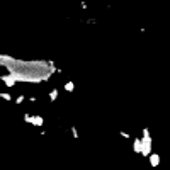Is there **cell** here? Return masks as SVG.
Returning a JSON list of instances; mask_svg holds the SVG:
<instances>
[{
    "label": "cell",
    "instance_id": "6da1fadb",
    "mask_svg": "<svg viewBox=\"0 0 170 170\" xmlns=\"http://www.w3.org/2000/svg\"><path fill=\"white\" fill-rule=\"evenodd\" d=\"M141 145H143V151L141 155L143 157H148L151 155V148H153V140H151V134L148 128H143V136H141Z\"/></svg>",
    "mask_w": 170,
    "mask_h": 170
},
{
    "label": "cell",
    "instance_id": "7a4b0ae2",
    "mask_svg": "<svg viewBox=\"0 0 170 170\" xmlns=\"http://www.w3.org/2000/svg\"><path fill=\"white\" fill-rule=\"evenodd\" d=\"M0 80L3 82L7 87H15V83H17V80H15L12 75H2V77H0Z\"/></svg>",
    "mask_w": 170,
    "mask_h": 170
},
{
    "label": "cell",
    "instance_id": "3957f363",
    "mask_svg": "<svg viewBox=\"0 0 170 170\" xmlns=\"http://www.w3.org/2000/svg\"><path fill=\"white\" fill-rule=\"evenodd\" d=\"M148 162H150V165L153 167V169H157V167L160 165L162 158H160V155H158V153H151L150 158H148Z\"/></svg>",
    "mask_w": 170,
    "mask_h": 170
},
{
    "label": "cell",
    "instance_id": "277c9868",
    "mask_svg": "<svg viewBox=\"0 0 170 170\" xmlns=\"http://www.w3.org/2000/svg\"><path fill=\"white\" fill-rule=\"evenodd\" d=\"M133 150H134V153H138V155H141V151H143L141 138H134V140H133Z\"/></svg>",
    "mask_w": 170,
    "mask_h": 170
},
{
    "label": "cell",
    "instance_id": "5b68a950",
    "mask_svg": "<svg viewBox=\"0 0 170 170\" xmlns=\"http://www.w3.org/2000/svg\"><path fill=\"white\" fill-rule=\"evenodd\" d=\"M32 126H38L41 128L43 124H44V119H43V116H32V122H31Z\"/></svg>",
    "mask_w": 170,
    "mask_h": 170
},
{
    "label": "cell",
    "instance_id": "8992f818",
    "mask_svg": "<svg viewBox=\"0 0 170 170\" xmlns=\"http://www.w3.org/2000/svg\"><path fill=\"white\" fill-rule=\"evenodd\" d=\"M58 94H60V90H58V89H53L50 94H48V97H50L51 102H55V100L58 99Z\"/></svg>",
    "mask_w": 170,
    "mask_h": 170
},
{
    "label": "cell",
    "instance_id": "52a82bcc",
    "mask_svg": "<svg viewBox=\"0 0 170 170\" xmlns=\"http://www.w3.org/2000/svg\"><path fill=\"white\" fill-rule=\"evenodd\" d=\"M63 89H65V92H73V90H75V82H71V80L66 82Z\"/></svg>",
    "mask_w": 170,
    "mask_h": 170
},
{
    "label": "cell",
    "instance_id": "ba28073f",
    "mask_svg": "<svg viewBox=\"0 0 170 170\" xmlns=\"http://www.w3.org/2000/svg\"><path fill=\"white\" fill-rule=\"evenodd\" d=\"M24 100H26V95H19V97H15V104H17V106H20Z\"/></svg>",
    "mask_w": 170,
    "mask_h": 170
},
{
    "label": "cell",
    "instance_id": "9c48e42d",
    "mask_svg": "<svg viewBox=\"0 0 170 170\" xmlns=\"http://www.w3.org/2000/svg\"><path fill=\"white\" fill-rule=\"evenodd\" d=\"M119 136H122L124 140H129V138H131L129 133H126V131H119Z\"/></svg>",
    "mask_w": 170,
    "mask_h": 170
},
{
    "label": "cell",
    "instance_id": "30bf717a",
    "mask_svg": "<svg viewBox=\"0 0 170 170\" xmlns=\"http://www.w3.org/2000/svg\"><path fill=\"white\" fill-rule=\"evenodd\" d=\"M0 95H2L3 100H12V95H10V94H5V92H3V94H0Z\"/></svg>",
    "mask_w": 170,
    "mask_h": 170
},
{
    "label": "cell",
    "instance_id": "8fae6325",
    "mask_svg": "<svg viewBox=\"0 0 170 170\" xmlns=\"http://www.w3.org/2000/svg\"><path fill=\"white\" fill-rule=\"evenodd\" d=\"M71 136L75 140H78V131H77V128H71Z\"/></svg>",
    "mask_w": 170,
    "mask_h": 170
},
{
    "label": "cell",
    "instance_id": "7c38bea8",
    "mask_svg": "<svg viewBox=\"0 0 170 170\" xmlns=\"http://www.w3.org/2000/svg\"><path fill=\"white\" fill-rule=\"evenodd\" d=\"M24 121H26V122H32V116H31V114H24Z\"/></svg>",
    "mask_w": 170,
    "mask_h": 170
}]
</instances>
